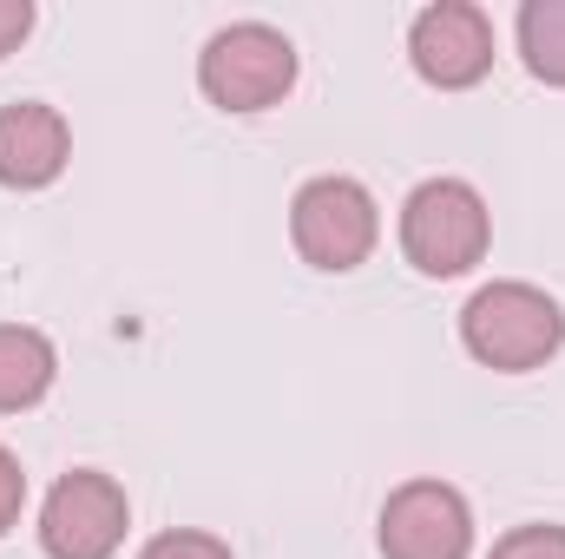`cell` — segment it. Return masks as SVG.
<instances>
[{
	"label": "cell",
	"instance_id": "obj_1",
	"mask_svg": "<svg viewBox=\"0 0 565 559\" xmlns=\"http://www.w3.org/2000/svg\"><path fill=\"white\" fill-rule=\"evenodd\" d=\"M460 342L493 376H533L565 349V309L540 283H520V277L480 283L467 296V309H460Z\"/></svg>",
	"mask_w": 565,
	"mask_h": 559
},
{
	"label": "cell",
	"instance_id": "obj_2",
	"mask_svg": "<svg viewBox=\"0 0 565 559\" xmlns=\"http://www.w3.org/2000/svg\"><path fill=\"white\" fill-rule=\"evenodd\" d=\"M198 93L231 113V119H250V113H270L296 93V40L270 27V20H231L204 40L198 53Z\"/></svg>",
	"mask_w": 565,
	"mask_h": 559
},
{
	"label": "cell",
	"instance_id": "obj_3",
	"mask_svg": "<svg viewBox=\"0 0 565 559\" xmlns=\"http://www.w3.org/2000/svg\"><path fill=\"white\" fill-rule=\"evenodd\" d=\"M493 251V211L467 178H422L402 198V257L422 277L447 283L487 264Z\"/></svg>",
	"mask_w": 565,
	"mask_h": 559
},
{
	"label": "cell",
	"instance_id": "obj_4",
	"mask_svg": "<svg viewBox=\"0 0 565 559\" xmlns=\"http://www.w3.org/2000/svg\"><path fill=\"white\" fill-rule=\"evenodd\" d=\"M289 244L322 277L362 271L375 257V244H382V204H375V191L362 178H342V171L309 178L289 198Z\"/></svg>",
	"mask_w": 565,
	"mask_h": 559
},
{
	"label": "cell",
	"instance_id": "obj_5",
	"mask_svg": "<svg viewBox=\"0 0 565 559\" xmlns=\"http://www.w3.org/2000/svg\"><path fill=\"white\" fill-rule=\"evenodd\" d=\"M132 500L106 467H73L40 500V553L46 559H113L126 547Z\"/></svg>",
	"mask_w": 565,
	"mask_h": 559
},
{
	"label": "cell",
	"instance_id": "obj_6",
	"mask_svg": "<svg viewBox=\"0 0 565 559\" xmlns=\"http://www.w3.org/2000/svg\"><path fill=\"white\" fill-rule=\"evenodd\" d=\"M382 559H467L473 553V507L454 481H402L375 520Z\"/></svg>",
	"mask_w": 565,
	"mask_h": 559
},
{
	"label": "cell",
	"instance_id": "obj_7",
	"mask_svg": "<svg viewBox=\"0 0 565 559\" xmlns=\"http://www.w3.org/2000/svg\"><path fill=\"white\" fill-rule=\"evenodd\" d=\"M408 66L434 93H467L493 73V20L473 0H434L408 27Z\"/></svg>",
	"mask_w": 565,
	"mask_h": 559
},
{
	"label": "cell",
	"instance_id": "obj_8",
	"mask_svg": "<svg viewBox=\"0 0 565 559\" xmlns=\"http://www.w3.org/2000/svg\"><path fill=\"white\" fill-rule=\"evenodd\" d=\"M73 165V126L46 99L0 106V184L7 191H46Z\"/></svg>",
	"mask_w": 565,
	"mask_h": 559
},
{
	"label": "cell",
	"instance_id": "obj_9",
	"mask_svg": "<svg viewBox=\"0 0 565 559\" xmlns=\"http://www.w3.org/2000/svg\"><path fill=\"white\" fill-rule=\"evenodd\" d=\"M60 382V349L33 323H0V415H26L53 395Z\"/></svg>",
	"mask_w": 565,
	"mask_h": 559
},
{
	"label": "cell",
	"instance_id": "obj_10",
	"mask_svg": "<svg viewBox=\"0 0 565 559\" xmlns=\"http://www.w3.org/2000/svg\"><path fill=\"white\" fill-rule=\"evenodd\" d=\"M513 33H520V60L540 86H559L565 93V0H526L513 13Z\"/></svg>",
	"mask_w": 565,
	"mask_h": 559
},
{
	"label": "cell",
	"instance_id": "obj_11",
	"mask_svg": "<svg viewBox=\"0 0 565 559\" xmlns=\"http://www.w3.org/2000/svg\"><path fill=\"white\" fill-rule=\"evenodd\" d=\"M132 559H237V553H231V540H217V534H204V527H164V534H151Z\"/></svg>",
	"mask_w": 565,
	"mask_h": 559
},
{
	"label": "cell",
	"instance_id": "obj_12",
	"mask_svg": "<svg viewBox=\"0 0 565 559\" xmlns=\"http://www.w3.org/2000/svg\"><path fill=\"white\" fill-rule=\"evenodd\" d=\"M487 559H565V527H553V520L513 527V534H500V540H493V553H487Z\"/></svg>",
	"mask_w": 565,
	"mask_h": 559
},
{
	"label": "cell",
	"instance_id": "obj_13",
	"mask_svg": "<svg viewBox=\"0 0 565 559\" xmlns=\"http://www.w3.org/2000/svg\"><path fill=\"white\" fill-rule=\"evenodd\" d=\"M20 507H26V467L13 447H0V540L20 527Z\"/></svg>",
	"mask_w": 565,
	"mask_h": 559
},
{
	"label": "cell",
	"instance_id": "obj_14",
	"mask_svg": "<svg viewBox=\"0 0 565 559\" xmlns=\"http://www.w3.org/2000/svg\"><path fill=\"white\" fill-rule=\"evenodd\" d=\"M33 20H40V13H33V0H0V60H7V53H20V40L33 33Z\"/></svg>",
	"mask_w": 565,
	"mask_h": 559
}]
</instances>
